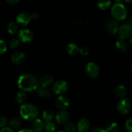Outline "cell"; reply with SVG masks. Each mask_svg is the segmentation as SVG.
Returning a JSON list of instances; mask_svg holds the SVG:
<instances>
[{
    "mask_svg": "<svg viewBox=\"0 0 132 132\" xmlns=\"http://www.w3.org/2000/svg\"><path fill=\"white\" fill-rule=\"evenodd\" d=\"M18 86L24 92H32L39 86V80L34 75L24 73L18 78Z\"/></svg>",
    "mask_w": 132,
    "mask_h": 132,
    "instance_id": "cell-1",
    "label": "cell"
},
{
    "mask_svg": "<svg viewBox=\"0 0 132 132\" xmlns=\"http://www.w3.org/2000/svg\"><path fill=\"white\" fill-rule=\"evenodd\" d=\"M21 117L27 121H34L37 118L39 114L37 107L31 103H24L22 104L19 110Z\"/></svg>",
    "mask_w": 132,
    "mask_h": 132,
    "instance_id": "cell-2",
    "label": "cell"
},
{
    "mask_svg": "<svg viewBox=\"0 0 132 132\" xmlns=\"http://www.w3.org/2000/svg\"><path fill=\"white\" fill-rule=\"evenodd\" d=\"M111 14L114 20L117 21H122L125 20L127 16V9L121 3H115L112 6Z\"/></svg>",
    "mask_w": 132,
    "mask_h": 132,
    "instance_id": "cell-3",
    "label": "cell"
},
{
    "mask_svg": "<svg viewBox=\"0 0 132 132\" xmlns=\"http://www.w3.org/2000/svg\"><path fill=\"white\" fill-rule=\"evenodd\" d=\"M131 104L130 101L126 98H122L117 104V110L121 114L125 115L129 113L131 110Z\"/></svg>",
    "mask_w": 132,
    "mask_h": 132,
    "instance_id": "cell-4",
    "label": "cell"
},
{
    "mask_svg": "<svg viewBox=\"0 0 132 132\" xmlns=\"http://www.w3.org/2000/svg\"><path fill=\"white\" fill-rule=\"evenodd\" d=\"M68 90V84L64 80H58L54 84L53 92L58 95H63Z\"/></svg>",
    "mask_w": 132,
    "mask_h": 132,
    "instance_id": "cell-5",
    "label": "cell"
},
{
    "mask_svg": "<svg viewBox=\"0 0 132 132\" xmlns=\"http://www.w3.org/2000/svg\"><path fill=\"white\" fill-rule=\"evenodd\" d=\"M85 72H86V75L90 78H96L98 77L100 72L99 67L96 63L94 62H90L86 64L85 67Z\"/></svg>",
    "mask_w": 132,
    "mask_h": 132,
    "instance_id": "cell-6",
    "label": "cell"
},
{
    "mask_svg": "<svg viewBox=\"0 0 132 132\" xmlns=\"http://www.w3.org/2000/svg\"><path fill=\"white\" fill-rule=\"evenodd\" d=\"M120 38L126 39L132 36V27L128 23H125L121 25L118 30Z\"/></svg>",
    "mask_w": 132,
    "mask_h": 132,
    "instance_id": "cell-7",
    "label": "cell"
},
{
    "mask_svg": "<svg viewBox=\"0 0 132 132\" xmlns=\"http://www.w3.org/2000/svg\"><path fill=\"white\" fill-rule=\"evenodd\" d=\"M18 38L23 43H29L33 40L34 34L29 29H21L18 32Z\"/></svg>",
    "mask_w": 132,
    "mask_h": 132,
    "instance_id": "cell-8",
    "label": "cell"
},
{
    "mask_svg": "<svg viewBox=\"0 0 132 132\" xmlns=\"http://www.w3.org/2000/svg\"><path fill=\"white\" fill-rule=\"evenodd\" d=\"M119 28V26L118 22L114 19L108 20L104 26V29L106 32L110 35L116 34L118 32Z\"/></svg>",
    "mask_w": 132,
    "mask_h": 132,
    "instance_id": "cell-9",
    "label": "cell"
},
{
    "mask_svg": "<svg viewBox=\"0 0 132 132\" xmlns=\"http://www.w3.org/2000/svg\"><path fill=\"white\" fill-rule=\"evenodd\" d=\"M70 105V101L69 98L64 95H59L55 100V106L61 110L67 109Z\"/></svg>",
    "mask_w": 132,
    "mask_h": 132,
    "instance_id": "cell-10",
    "label": "cell"
},
{
    "mask_svg": "<svg viewBox=\"0 0 132 132\" xmlns=\"http://www.w3.org/2000/svg\"><path fill=\"white\" fill-rule=\"evenodd\" d=\"M31 21L30 14L26 12L19 13L16 17L17 24L21 26H27Z\"/></svg>",
    "mask_w": 132,
    "mask_h": 132,
    "instance_id": "cell-11",
    "label": "cell"
},
{
    "mask_svg": "<svg viewBox=\"0 0 132 132\" xmlns=\"http://www.w3.org/2000/svg\"><path fill=\"white\" fill-rule=\"evenodd\" d=\"M70 119V114L65 110H61L55 115V121L58 124L64 125L68 122Z\"/></svg>",
    "mask_w": 132,
    "mask_h": 132,
    "instance_id": "cell-12",
    "label": "cell"
},
{
    "mask_svg": "<svg viewBox=\"0 0 132 132\" xmlns=\"http://www.w3.org/2000/svg\"><path fill=\"white\" fill-rule=\"evenodd\" d=\"M76 128L79 132H87L90 130V123L87 119L81 118L77 121Z\"/></svg>",
    "mask_w": 132,
    "mask_h": 132,
    "instance_id": "cell-13",
    "label": "cell"
},
{
    "mask_svg": "<svg viewBox=\"0 0 132 132\" xmlns=\"http://www.w3.org/2000/svg\"><path fill=\"white\" fill-rule=\"evenodd\" d=\"M25 60V54L22 51H17L12 55L10 61L14 64H19Z\"/></svg>",
    "mask_w": 132,
    "mask_h": 132,
    "instance_id": "cell-14",
    "label": "cell"
},
{
    "mask_svg": "<svg viewBox=\"0 0 132 132\" xmlns=\"http://www.w3.org/2000/svg\"><path fill=\"white\" fill-rule=\"evenodd\" d=\"M36 92L37 95L43 98H50L52 95V90L49 87L39 86L36 90Z\"/></svg>",
    "mask_w": 132,
    "mask_h": 132,
    "instance_id": "cell-15",
    "label": "cell"
},
{
    "mask_svg": "<svg viewBox=\"0 0 132 132\" xmlns=\"http://www.w3.org/2000/svg\"><path fill=\"white\" fill-rule=\"evenodd\" d=\"M116 48L120 53H125L128 50V45L125 39L119 38L116 43Z\"/></svg>",
    "mask_w": 132,
    "mask_h": 132,
    "instance_id": "cell-16",
    "label": "cell"
},
{
    "mask_svg": "<svg viewBox=\"0 0 132 132\" xmlns=\"http://www.w3.org/2000/svg\"><path fill=\"white\" fill-rule=\"evenodd\" d=\"M54 82V78L50 74L43 75L39 80V85L41 86L49 87Z\"/></svg>",
    "mask_w": 132,
    "mask_h": 132,
    "instance_id": "cell-17",
    "label": "cell"
},
{
    "mask_svg": "<svg viewBox=\"0 0 132 132\" xmlns=\"http://www.w3.org/2000/svg\"><path fill=\"white\" fill-rule=\"evenodd\" d=\"M32 128L33 131L35 132H41L44 130L45 128V123L43 121L40 119L36 118L32 122Z\"/></svg>",
    "mask_w": 132,
    "mask_h": 132,
    "instance_id": "cell-18",
    "label": "cell"
},
{
    "mask_svg": "<svg viewBox=\"0 0 132 132\" xmlns=\"http://www.w3.org/2000/svg\"><path fill=\"white\" fill-rule=\"evenodd\" d=\"M115 94L119 97H125L127 95V90L126 87L122 85H117L114 90Z\"/></svg>",
    "mask_w": 132,
    "mask_h": 132,
    "instance_id": "cell-19",
    "label": "cell"
},
{
    "mask_svg": "<svg viewBox=\"0 0 132 132\" xmlns=\"http://www.w3.org/2000/svg\"><path fill=\"white\" fill-rule=\"evenodd\" d=\"M67 52L69 55H76L79 52V48L75 43H70L67 47Z\"/></svg>",
    "mask_w": 132,
    "mask_h": 132,
    "instance_id": "cell-20",
    "label": "cell"
},
{
    "mask_svg": "<svg viewBox=\"0 0 132 132\" xmlns=\"http://www.w3.org/2000/svg\"><path fill=\"white\" fill-rule=\"evenodd\" d=\"M97 5L101 10H106L111 6L112 1L111 0H98Z\"/></svg>",
    "mask_w": 132,
    "mask_h": 132,
    "instance_id": "cell-21",
    "label": "cell"
},
{
    "mask_svg": "<svg viewBox=\"0 0 132 132\" xmlns=\"http://www.w3.org/2000/svg\"><path fill=\"white\" fill-rule=\"evenodd\" d=\"M18 24L14 21H10L6 25L7 32L10 34H15L18 32Z\"/></svg>",
    "mask_w": 132,
    "mask_h": 132,
    "instance_id": "cell-22",
    "label": "cell"
},
{
    "mask_svg": "<svg viewBox=\"0 0 132 132\" xmlns=\"http://www.w3.org/2000/svg\"><path fill=\"white\" fill-rule=\"evenodd\" d=\"M53 117H54V113L52 112V111L50 110H45L42 113V118L45 122H48L52 121Z\"/></svg>",
    "mask_w": 132,
    "mask_h": 132,
    "instance_id": "cell-23",
    "label": "cell"
},
{
    "mask_svg": "<svg viewBox=\"0 0 132 132\" xmlns=\"http://www.w3.org/2000/svg\"><path fill=\"white\" fill-rule=\"evenodd\" d=\"M104 130L106 132H119V126L117 122H110L106 126Z\"/></svg>",
    "mask_w": 132,
    "mask_h": 132,
    "instance_id": "cell-24",
    "label": "cell"
},
{
    "mask_svg": "<svg viewBox=\"0 0 132 132\" xmlns=\"http://www.w3.org/2000/svg\"><path fill=\"white\" fill-rule=\"evenodd\" d=\"M27 100V94L23 91L18 92L15 95V101L19 104H24Z\"/></svg>",
    "mask_w": 132,
    "mask_h": 132,
    "instance_id": "cell-25",
    "label": "cell"
},
{
    "mask_svg": "<svg viewBox=\"0 0 132 132\" xmlns=\"http://www.w3.org/2000/svg\"><path fill=\"white\" fill-rule=\"evenodd\" d=\"M9 125L11 128H17L21 125V120L19 117H14L10 119L9 121Z\"/></svg>",
    "mask_w": 132,
    "mask_h": 132,
    "instance_id": "cell-26",
    "label": "cell"
},
{
    "mask_svg": "<svg viewBox=\"0 0 132 132\" xmlns=\"http://www.w3.org/2000/svg\"><path fill=\"white\" fill-rule=\"evenodd\" d=\"M76 130V126L73 122H68L64 124V132H75Z\"/></svg>",
    "mask_w": 132,
    "mask_h": 132,
    "instance_id": "cell-27",
    "label": "cell"
},
{
    "mask_svg": "<svg viewBox=\"0 0 132 132\" xmlns=\"http://www.w3.org/2000/svg\"><path fill=\"white\" fill-rule=\"evenodd\" d=\"M55 128H56V126L52 121L46 122V124L45 125V128H44L46 132H54Z\"/></svg>",
    "mask_w": 132,
    "mask_h": 132,
    "instance_id": "cell-28",
    "label": "cell"
},
{
    "mask_svg": "<svg viewBox=\"0 0 132 132\" xmlns=\"http://www.w3.org/2000/svg\"><path fill=\"white\" fill-rule=\"evenodd\" d=\"M19 40L18 39L13 38L10 39V41L9 43V46L10 48L12 49H15L18 48L19 45Z\"/></svg>",
    "mask_w": 132,
    "mask_h": 132,
    "instance_id": "cell-29",
    "label": "cell"
},
{
    "mask_svg": "<svg viewBox=\"0 0 132 132\" xmlns=\"http://www.w3.org/2000/svg\"><path fill=\"white\" fill-rule=\"evenodd\" d=\"M7 50V45L4 40L0 39V55L5 54Z\"/></svg>",
    "mask_w": 132,
    "mask_h": 132,
    "instance_id": "cell-30",
    "label": "cell"
},
{
    "mask_svg": "<svg viewBox=\"0 0 132 132\" xmlns=\"http://www.w3.org/2000/svg\"><path fill=\"white\" fill-rule=\"evenodd\" d=\"M79 53L82 56H87L90 54V49L88 46H84L79 48Z\"/></svg>",
    "mask_w": 132,
    "mask_h": 132,
    "instance_id": "cell-31",
    "label": "cell"
},
{
    "mask_svg": "<svg viewBox=\"0 0 132 132\" xmlns=\"http://www.w3.org/2000/svg\"><path fill=\"white\" fill-rule=\"evenodd\" d=\"M125 128L128 132H132V118L127 119L125 122Z\"/></svg>",
    "mask_w": 132,
    "mask_h": 132,
    "instance_id": "cell-32",
    "label": "cell"
},
{
    "mask_svg": "<svg viewBox=\"0 0 132 132\" xmlns=\"http://www.w3.org/2000/svg\"><path fill=\"white\" fill-rule=\"evenodd\" d=\"M9 121L5 116H0V127L4 128L6 126Z\"/></svg>",
    "mask_w": 132,
    "mask_h": 132,
    "instance_id": "cell-33",
    "label": "cell"
},
{
    "mask_svg": "<svg viewBox=\"0 0 132 132\" xmlns=\"http://www.w3.org/2000/svg\"><path fill=\"white\" fill-rule=\"evenodd\" d=\"M30 16H31V19H33V20H37V19L39 18L40 15L39 13L34 12L31 14Z\"/></svg>",
    "mask_w": 132,
    "mask_h": 132,
    "instance_id": "cell-34",
    "label": "cell"
},
{
    "mask_svg": "<svg viewBox=\"0 0 132 132\" xmlns=\"http://www.w3.org/2000/svg\"><path fill=\"white\" fill-rule=\"evenodd\" d=\"M90 132H106L104 129L101 128L99 127H95L94 128L92 129L91 131Z\"/></svg>",
    "mask_w": 132,
    "mask_h": 132,
    "instance_id": "cell-35",
    "label": "cell"
},
{
    "mask_svg": "<svg viewBox=\"0 0 132 132\" xmlns=\"http://www.w3.org/2000/svg\"><path fill=\"white\" fill-rule=\"evenodd\" d=\"M0 132H14V131H13V130L11 128L5 126V127L1 128V130H0Z\"/></svg>",
    "mask_w": 132,
    "mask_h": 132,
    "instance_id": "cell-36",
    "label": "cell"
},
{
    "mask_svg": "<svg viewBox=\"0 0 132 132\" xmlns=\"http://www.w3.org/2000/svg\"><path fill=\"white\" fill-rule=\"evenodd\" d=\"M6 1L10 5H15L19 3L20 0H6Z\"/></svg>",
    "mask_w": 132,
    "mask_h": 132,
    "instance_id": "cell-37",
    "label": "cell"
},
{
    "mask_svg": "<svg viewBox=\"0 0 132 132\" xmlns=\"http://www.w3.org/2000/svg\"><path fill=\"white\" fill-rule=\"evenodd\" d=\"M18 132H35L33 131L32 130H30V129H23V130H19Z\"/></svg>",
    "mask_w": 132,
    "mask_h": 132,
    "instance_id": "cell-38",
    "label": "cell"
},
{
    "mask_svg": "<svg viewBox=\"0 0 132 132\" xmlns=\"http://www.w3.org/2000/svg\"><path fill=\"white\" fill-rule=\"evenodd\" d=\"M114 2H116V3H121V1H122V0H113Z\"/></svg>",
    "mask_w": 132,
    "mask_h": 132,
    "instance_id": "cell-39",
    "label": "cell"
},
{
    "mask_svg": "<svg viewBox=\"0 0 132 132\" xmlns=\"http://www.w3.org/2000/svg\"><path fill=\"white\" fill-rule=\"evenodd\" d=\"M125 1H126L127 3L132 4V0H125Z\"/></svg>",
    "mask_w": 132,
    "mask_h": 132,
    "instance_id": "cell-40",
    "label": "cell"
},
{
    "mask_svg": "<svg viewBox=\"0 0 132 132\" xmlns=\"http://www.w3.org/2000/svg\"><path fill=\"white\" fill-rule=\"evenodd\" d=\"M130 24L132 27V16L130 18Z\"/></svg>",
    "mask_w": 132,
    "mask_h": 132,
    "instance_id": "cell-41",
    "label": "cell"
},
{
    "mask_svg": "<svg viewBox=\"0 0 132 132\" xmlns=\"http://www.w3.org/2000/svg\"><path fill=\"white\" fill-rule=\"evenodd\" d=\"M130 43H131V45H132V36H131V39H130Z\"/></svg>",
    "mask_w": 132,
    "mask_h": 132,
    "instance_id": "cell-42",
    "label": "cell"
},
{
    "mask_svg": "<svg viewBox=\"0 0 132 132\" xmlns=\"http://www.w3.org/2000/svg\"><path fill=\"white\" fill-rule=\"evenodd\" d=\"M130 70H131V72H132V64H131V67H130Z\"/></svg>",
    "mask_w": 132,
    "mask_h": 132,
    "instance_id": "cell-43",
    "label": "cell"
},
{
    "mask_svg": "<svg viewBox=\"0 0 132 132\" xmlns=\"http://www.w3.org/2000/svg\"><path fill=\"white\" fill-rule=\"evenodd\" d=\"M55 132V131H54ZM55 132H64V131H55Z\"/></svg>",
    "mask_w": 132,
    "mask_h": 132,
    "instance_id": "cell-44",
    "label": "cell"
},
{
    "mask_svg": "<svg viewBox=\"0 0 132 132\" xmlns=\"http://www.w3.org/2000/svg\"><path fill=\"white\" fill-rule=\"evenodd\" d=\"M27 1H28V0H27Z\"/></svg>",
    "mask_w": 132,
    "mask_h": 132,
    "instance_id": "cell-45",
    "label": "cell"
}]
</instances>
